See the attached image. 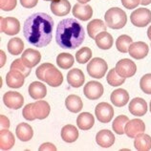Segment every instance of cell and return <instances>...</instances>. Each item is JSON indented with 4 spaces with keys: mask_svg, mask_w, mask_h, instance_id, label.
Masks as SVG:
<instances>
[{
    "mask_svg": "<svg viewBox=\"0 0 151 151\" xmlns=\"http://www.w3.org/2000/svg\"><path fill=\"white\" fill-rule=\"evenodd\" d=\"M54 20L49 14L35 13L26 19L23 35L31 45L38 48L46 47L53 37Z\"/></svg>",
    "mask_w": 151,
    "mask_h": 151,
    "instance_id": "obj_1",
    "label": "cell"
},
{
    "mask_svg": "<svg viewBox=\"0 0 151 151\" xmlns=\"http://www.w3.org/2000/svg\"><path fill=\"white\" fill-rule=\"evenodd\" d=\"M85 39L82 25L75 18H66L59 21L55 31V41L62 49L74 50L79 47Z\"/></svg>",
    "mask_w": 151,
    "mask_h": 151,
    "instance_id": "obj_2",
    "label": "cell"
},
{
    "mask_svg": "<svg viewBox=\"0 0 151 151\" xmlns=\"http://www.w3.org/2000/svg\"><path fill=\"white\" fill-rule=\"evenodd\" d=\"M104 19L105 23L109 28L114 30H119L125 26L127 22V15L124 10L115 7L106 11Z\"/></svg>",
    "mask_w": 151,
    "mask_h": 151,
    "instance_id": "obj_3",
    "label": "cell"
},
{
    "mask_svg": "<svg viewBox=\"0 0 151 151\" xmlns=\"http://www.w3.org/2000/svg\"><path fill=\"white\" fill-rule=\"evenodd\" d=\"M108 70V65L104 59L101 58H95L87 65V72L91 78H101L105 76V73Z\"/></svg>",
    "mask_w": 151,
    "mask_h": 151,
    "instance_id": "obj_4",
    "label": "cell"
},
{
    "mask_svg": "<svg viewBox=\"0 0 151 151\" xmlns=\"http://www.w3.org/2000/svg\"><path fill=\"white\" fill-rule=\"evenodd\" d=\"M130 21L136 27H145L151 22V11L145 8H139L130 14Z\"/></svg>",
    "mask_w": 151,
    "mask_h": 151,
    "instance_id": "obj_5",
    "label": "cell"
},
{
    "mask_svg": "<svg viewBox=\"0 0 151 151\" xmlns=\"http://www.w3.org/2000/svg\"><path fill=\"white\" fill-rule=\"evenodd\" d=\"M95 114L99 122L102 124H108L114 116V109L111 104L107 102H101L95 108Z\"/></svg>",
    "mask_w": 151,
    "mask_h": 151,
    "instance_id": "obj_6",
    "label": "cell"
},
{
    "mask_svg": "<svg viewBox=\"0 0 151 151\" xmlns=\"http://www.w3.org/2000/svg\"><path fill=\"white\" fill-rule=\"evenodd\" d=\"M115 68L119 75L125 78L133 77L137 72V66L135 62L128 58H122L119 60Z\"/></svg>",
    "mask_w": 151,
    "mask_h": 151,
    "instance_id": "obj_7",
    "label": "cell"
},
{
    "mask_svg": "<svg viewBox=\"0 0 151 151\" xmlns=\"http://www.w3.org/2000/svg\"><path fill=\"white\" fill-rule=\"evenodd\" d=\"M44 81L51 87H58L63 82V76L53 64L49 63L44 75Z\"/></svg>",
    "mask_w": 151,
    "mask_h": 151,
    "instance_id": "obj_8",
    "label": "cell"
},
{
    "mask_svg": "<svg viewBox=\"0 0 151 151\" xmlns=\"http://www.w3.org/2000/svg\"><path fill=\"white\" fill-rule=\"evenodd\" d=\"M1 32L8 35H17L20 31V23L14 17H0Z\"/></svg>",
    "mask_w": 151,
    "mask_h": 151,
    "instance_id": "obj_9",
    "label": "cell"
},
{
    "mask_svg": "<svg viewBox=\"0 0 151 151\" xmlns=\"http://www.w3.org/2000/svg\"><path fill=\"white\" fill-rule=\"evenodd\" d=\"M3 101L8 108L17 110L22 107L23 103H24V98L20 93L9 91L3 96Z\"/></svg>",
    "mask_w": 151,
    "mask_h": 151,
    "instance_id": "obj_10",
    "label": "cell"
},
{
    "mask_svg": "<svg viewBox=\"0 0 151 151\" xmlns=\"http://www.w3.org/2000/svg\"><path fill=\"white\" fill-rule=\"evenodd\" d=\"M83 93H84L85 97L91 101L98 100L103 95V86L101 83L98 81H89L84 86Z\"/></svg>",
    "mask_w": 151,
    "mask_h": 151,
    "instance_id": "obj_11",
    "label": "cell"
},
{
    "mask_svg": "<svg viewBox=\"0 0 151 151\" xmlns=\"http://www.w3.org/2000/svg\"><path fill=\"white\" fill-rule=\"evenodd\" d=\"M145 124L140 119H133L129 121L125 125L124 132L125 134L131 139L136 138L139 134L145 133Z\"/></svg>",
    "mask_w": 151,
    "mask_h": 151,
    "instance_id": "obj_12",
    "label": "cell"
},
{
    "mask_svg": "<svg viewBox=\"0 0 151 151\" xmlns=\"http://www.w3.org/2000/svg\"><path fill=\"white\" fill-rule=\"evenodd\" d=\"M149 47L145 42L137 41L133 42L129 47L128 53L131 58L135 59H142L148 55Z\"/></svg>",
    "mask_w": 151,
    "mask_h": 151,
    "instance_id": "obj_13",
    "label": "cell"
},
{
    "mask_svg": "<svg viewBox=\"0 0 151 151\" xmlns=\"http://www.w3.org/2000/svg\"><path fill=\"white\" fill-rule=\"evenodd\" d=\"M73 15L78 19H81L82 21H87L92 17L93 9L90 5L82 3L75 4L73 8Z\"/></svg>",
    "mask_w": 151,
    "mask_h": 151,
    "instance_id": "obj_14",
    "label": "cell"
},
{
    "mask_svg": "<svg viewBox=\"0 0 151 151\" xmlns=\"http://www.w3.org/2000/svg\"><path fill=\"white\" fill-rule=\"evenodd\" d=\"M51 11L57 17H64L70 13L71 4L68 0H52Z\"/></svg>",
    "mask_w": 151,
    "mask_h": 151,
    "instance_id": "obj_15",
    "label": "cell"
},
{
    "mask_svg": "<svg viewBox=\"0 0 151 151\" xmlns=\"http://www.w3.org/2000/svg\"><path fill=\"white\" fill-rule=\"evenodd\" d=\"M129 112L133 116L142 117L147 112V103L142 98H135L129 103Z\"/></svg>",
    "mask_w": 151,
    "mask_h": 151,
    "instance_id": "obj_16",
    "label": "cell"
},
{
    "mask_svg": "<svg viewBox=\"0 0 151 151\" xmlns=\"http://www.w3.org/2000/svg\"><path fill=\"white\" fill-rule=\"evenodd\" d=\"M24 81L25 76L17 70H10L6 76V83L11 88H20Z\"/></svg>",
    "mask_w": 151,
    "mask_h": 151,
    "instance_id": "obj_17",
    "label": "cell"
},
{
    "mask_svg": "<svg viewBox=\"0 0 151 151\" xmlns=\"http://www.w3.org/2000/svg\"><path fill=\"white\" fill-rule=\"evenodd\" d=\"M21 58L26 66H28L29 68H33L40 62L41 55L38 51L30 48L24 51V53L21 55Z\"/></svg>",
    "mask_w": 151,
    "mask_h": 151,
    "instance_id": "obj_18",
    "label": "cell"
},
{
    "mask_svg": "<svg viewBox=\"0 0 151 151\" xmlns=\"http://www.w3.org/2000/svg\"><path fill=\"white\" fill-rule=\"evenodd\" d=\"M96 142L98 145L101 146V147L108 148L112 146L115 142V136L110 130L103 129L99 131L96 136Z\"/></svg>",
    "mask_w": 151,
    "mask_h": 151,
    "instance_id": "obj_19",
    "label": "cell"
},
{
    "mask_svg": "<svg viewBox=\"0 0 151 151\" xmlns=\"http://www.w3.org/2000/svg\"><path fill=\"white\" fill-rule=\"evenodd\" d=\"M85 81V77L81 69L75 68L70 70L67 74V82L74 88H78L83 85Z\"/></svg>",
    "mask_w": 151,
    "mask_h": 151,
    "instance_id": "obj_20",
    "label": "cell"
},
{
    "mask_svg": "<svg viewBox=\"0 0 151 151\" xmlns=\"http://www.w3.org/2000/svg\"><path fill=\"white\" fill-rule=\"evenodd\" d=\"M110 100L116 107H124L128 103L129 94L124 89H117L113 91V93L111 94Z\"/></svg>",
    "mask_w": 151,
    "mask_h": 151,
    "instance_id": "obj_21",
    "label": "cell"
},
{
    "mask_svg": "<svg viewBox=\"0 0 151 151\" xmlns=\"http://www.w3.org/2000/svg\"><path fill=\"white\" fill-rule=\"evenodd\" d=\"M28 92L34 100H41L47 94V88L43 83L39 81H34L29 85Z\"/></svg>",
    "mask_w": 151,
    "mask_h": 151,
    "instance_id": "obj_22",
    "label": "cell"
},
{
    "mask_svg": "<svg viewBox=\"0 0 151 151\" xmlns=\"http://www.w3.org/2000/svg\"><path fill=\"white\" fill-rule=\"evenodd\" d=\"M33 110H34V114L35 118L38 119V120H44V119H46L49 116L51 108H50L49 103L47 101H38L34 102Z\"/></svg>",
    "mask_w": 151,
    "mask_h": 151,
    "instance_id": "obj_23",
    "label": "cell"
},
{
    "mask_svg": "<svg viewBox=\"0 0 151 151\" xmlns=\"http://www.w3.org/2000/svg\"><path fill=\"white\" fill-rule=\"evenodd\" d=\"M15 139L14 134L8 129H1L0 131V148L1 150H10L14 146Z\"/></svg>",
    "mask_w": 151,
    "mask_h": 151,
    "instance_id": "obj_24",
    "label": "cell"
},
{
    "mask_svg": "<svg viewBox=\"0 0 151 151\" xmlns=\"http://www.w3.org/2000/svg\"><path fill=\"white\" fill-rule=\"evenodd\" d=\"M134 147L138 151H148L151 149V137L147 134L141 133L136 136Z\"/></svg>",
    "mask_w": 151,
    "mask_h": 151,
    "instance_id": "obj_25",
    "label": "cell"
},
{
    "mask_svg": "<svg viewBox=\"0 0 151 151\" xmlns=\"http://www.w3.org/2000/svg\"><path fill=\"white\" fill-rule=\"evenodd\" d=\"M15 133H17V138L22 142L30 141L34 136V131L32 126L28 124H25V122H21L17 126Z\"/></svg>",
    "mask_w": 151,
    "mask_h": 151,
    "instance_id": "obj_26",
    "label": "cell"
},
{
    "mask_svg": "<svg viewBox=\"0 0 151 151\" xmlns=\"http://www.w3.org/2000/svg\"><path fill=\"white\" fill-rule=\"evenodd\" d=\"M106 31V25L101 19H94L90 21V23L87 25V32L91 38L95 39L97 35L101 33V32Z\"/></svg>",
    "mask_w": 151,
    "mask_h": 151,
    "instance_id": "obj_27",
    "label": "cell"
},
{
    "mask_svg": "<svg viewBox=\"0 0 151 151\" xmlns=\"http://www.w3.org/2000/svg\"><path fill=\"white\" fill-rule=\"evenodd\" d=\"M96 44L101 50H109L113 46V37L107 32H101L95 38Z\"/></svg>",
    "mask_w": 151,
    "mask_h": 151,
    "instance_id": "obj_28",
    "label": "cell"
},
{
    "mask_svg": "<svg viewBox=\"0 0 151 151\" xmlns=\"http://www.w3.org/2000/svg\"><path fill=\"white\" fill-rule=\"evenodd\" d=\"M95 124V119L92 114L88 112H83L79 114L77 119V124L79 129L81 130H89L92 128Z\"/></svg>",
    "mask_w": 151,
    "mask_h": 151,
    "instance_id": "obj_29",
    "label": "cell"
},
{
    "mask_svg": "<svg viewBox=\"0 0 151 151\" xmlns=\"http://www.w3.org/2000/svg\"><path fill=\"white\" fill-rule=\"evenodd\" d=\"M78 138V131L77 127L72 124H67L61 129V139L65 142H74Z\"/></svg>",
    "mask_w": 151,
    "mask_h": 151,
    "instance_id": "obj_30",
    "label": "cell"
},
{
    "mask_svg": "<svg viewBox=\"0 0 151 151\" xmlns=\"http://www.w3.org/2000/svg\"><path fill=\"white\" fill-rule=\"evenodd\" d=\"M66 108L72 113H78L81 111L83 107V103L81 99L77 95H70L65 100Z\"/></svg>",
    "mask_w": 151,
    "mask_h": 151,
    "instance_id": "obj_31",
    "label": "cell"
},
{
    "mask_svg": "<svg viewBox=\"0 0 151 151\" xmlns=\"http://www.w3.org/2000/svg\"><path fill=\"white\" fill-rule=\"evenodd\" d=\"M24 49V42L19 37H13L8 42V51L13 55H18Z\"/></svg>",
    "mask_w": 151,
    "mask_h": 151,
    "instance_id": "obj_32",
    "label": "cell"
},
{
    "mask_svg": "<svg viewBox=\"0 0 151 151\" xmlns=\"http://www.w3.org/2000/svg\"><path fill=\"white\" fill-rule=\"evenodd\" d=\"M133 43V39L127 35H120L116 40V47L119 52L122 54L128 53L129 47Z\"/></svg>",
    "mask_w": 151,
    "mask_h": 151,
    "instance_id": "obj_33",
    "label": "cell"
},
{
    "mask_svg": "<svg viewBox=\"0 0 151 151\" xmlns=\"http://www.w3.org/2000/svg\"><path fill=\"white\" fill-rule=\"evenodd\" d=\"M74 57L68 53H61L57 57V63L61 69H70L74 65Z\"/></svg>",
    "mask_w": 151,
    "mask_h": 151,
    "instance_id": "obj_34",
    "label": "cell"
},
{
    "mask_svg": "<svg viewBox=\"0 0 151 151\" xmlns=\"http://www.w3.org/2000/svg\"><path fill=\"white\" fill-rule=\"evenodd\" d=\"M129 122V119L127 116L124 115H121V116H118L116 119L114 120L113 124H112V128L113 131H115L118 135H122L124 134V129H125V125L127 122Z\"/></svg>",
    "mask_w": 151,
    "mask_h": 151,
    "instance_id": "obj_35",
    "label": "cell"
},
{
    "mask_svg": "<svg viewBox=\"0 0 151 151\" xmlns=\"http://www.w3.org/2000/svg\"><path fill=\"white\" fill-rule=\"evenodd\" d=\"M106 81H107V82H108L109 85L117 87V86H120L122 84H124V81H125V78L119 75L116 71V68H113L109 71L108 74H107Z\"/></svg>",
    "mask_w": 151,
    "mask_h": 151,
    "instance_id": "obj_36",
    "label": "cell"
},
{
    "mask_svg": "<svg viewBox=\"0 0 151 151\" xmlns=\"http://www.w3.org/2000/svg\"><path fill=\"white\" fill-rule=\"evenodd\" d=\"M91 58H92V51L88 47H82L76 54V60L79 64H84V63L88 62Z\"/></svg>",
    "mask_w": 151,
    "mask_h": 151,
    "instance_id": "obj_37",
    "label": "cell"
},
{
    "mask_svg": "<svg viewBox=\"0 0 151 151\" xmlns=\"http://www.w3.org/2000/svg\"><path fill=\"white\" fill-rule=\"evenodd\" d=\"M10 70H17L19 71L20 73H22L25 76V78L28 77L31 74V68H29L28 66H26L23 62L22 58H17L11 64V69Z\"/></svg>",
    "mask_w": 151,
    "mask_h": 151,
    "instance_id": "obj_38",
    "label": "cell"
},
{
    "mask_svg": "<svg viewBox=\"0 0 151 151\" xmlns=\"http://www.w3.org/2000/svg\"><path fill=\"white\" fill-rule=\"evenodd\" d=\"M140 87L144 93L151 95V74H146L144 77H142L140 81Z\"/></svg>",
    "mask_w": 151,
    "mask_h": 151,
    "instance_id": "obj_39",
    "label": "cell"
},
{
    "mask_svg": "<svg viewBox=\"0 0 151 151\" xmlns=\"http://www.w3.org/2000/svg\"><path fill=\"white\" fill-rule=\"evenodd\" d=\"M33 105H34V103H29V104H27L24 108H23V111H22L23 117L28 121H35V119H37L34 114Z\"/></svg>",
    "mask_w": 151,
    "mask_h": 151,
    "instance_id": "obj_40",
    "label": "cell"
},
{
    "mask_svg": "<svg viewBox=\"0 0 151 151\" xmlns=\"http://www.w3.org/2000/svg\"><path fill=\"white\" fill-rule=\"evenodd\" d=\"M17 0H0V8L3 11L10 12L17 7Z\"/></svg>",
    "mask_w": 151,
    "mask_h": 151,
    "instance_id": "obj_41",
    "label": "cell"
},
{
    "mask_svg": "<svg viewBox=\"0 0 151 151\" xmlns=\"http://www.w3.org/2000/svg\"><path fill=\"white\" fill-rule=\"evenodd\" d=\"M122 6L128 10H133L141 4V0H122Z\"/></svg>",
    "mask_w": 151,
    "mask_h": 151,
    "instance_id": "obj_42",
    "label": "cell"
},
{
    "mask_svg": "<svg viewBox=\"0 0 151 151\" xmlns=\"http://www.w3.org/2000/svg\"><path fill=\"white\" fill-rule=\"evenodd\" d=\"M38 3V0H20V4L27 9H32L37 6V4Z\"/></svg>",
    "mask_w": 151,
    "mask_h": 151,
    "instance_id": "obj_43",
    "label": "cell"
},
{
    "mask_svg": "<svg viewBox=\"0 0 151 151\" xmlns=\"http://www.w3.org/2000/svg\"><path fill=\"white\" fill-rule=\"evenodd\" d=\"M39 151H45V150H48V151H55L57 150V147L51 144V142H45V144L41 145L39 146L38 148Z\"/></svg>",
    "mask_w": 151,
    "mask_h": 151,
    "instance_id": "obj_44",
    "label": "cell"
},
{
    "mask_svg": "<svg viewBox=\"0 0 151 151\" xmlns=\"http://www.w3.org/2000/svg\"><path fill=\"white\" fill-rule=\"evenodd\" d=\"M0 122H1V129H9L10 121L6 116L1 115V116H0Z\"/></svg>",
    "mask_w": 151,
    "mask_h": 151,
    "instance_id": "obj_45",
    "label": "cell"
},
{
    "mask_svg": "<svg viewBox=\"0 0 151 151\" xmlns=\"http://www.w3.org/2000/svg\"><path fill=\"white\" fill-rule=\"evenodd\" d=\"M0 55H1V63H0V67H3L6 62V55L3 51H0Z\"/></svg>",
    "mask_w": 151,
    "mask_h": 151,
    "instance_id": "obj_46",
    "label": "cell"
},
{
    "mask_svg": "<svg viewBox=\"0 0 151 151\" xmlns=\"http://www.w3.org/2000/svg\"><path fill=\"white\" fill-rule=\"evenodd\" d=\"M151 3V0H141V4L142 6H147Z\"/></svg>",
    "mask_w": 151,
    "mask_h": 151,
    "instance_id": "obj_47",
    "label": "cell"
},
{
    "mask_svg": "<svg viewBox=\"0 0 151 151\" xmlns=\"http://www.w3.org/2000/svg\"><path fill=\"white\" fill-rule=\"evenodd\" d=\"M147 37H148V38L151 40V26L148 28V30H147Z\"/></svg>",
    "mask_w": 151,
    "mask_h": 151,
    "instance_id": "obj_48",
    "label": "cell"
},
{
    "mask_svg": "<svg viewBox=\"0 0 151 151\" xmlns=\"http://www.w3.org/2000/svg\"><path fill=\"white\" fill-rule=\"evenodd\" d=\"M77 1H78V3H82V4H85L87 2H89L90 0H77Z\"/></svg>",
    "mask_w": 151,
    "mask_h": 151,
    "instance_id": "obj_49",
    "label": "cell"
},
{
    "mask_svg": "<svg viewBox=\"0 0 151 151\" xmlns=\"http://www.w3.org/2000/svg\"><path fill=\"white\" fill-rule=\"evenodd\" d=\"M149 110H150V113H151V101H150V104H149Z\"/></svg>",
    "mask_w": 151,
    "mask_h": 151,
    "instance_id": "obj_50",
    "label": "cell"
},
{
    "mask_svg": "<svg viewBox=\"0 0 151 151\" xmlns=\"http://www.w3.org/2000/svg\"><path fill=\"white\" fill-rule=\"evenodd\" d=\"M44 1H52V0H44Z\"/></svg>",
    "mask_w": 151,
    "mask_h": 151,
    "instance_id": "obj_51",
    "label": "cell"
},
{
    "mask_svg": "<svg viewBox=\"0 0 151 151\" xmlns=\"http://www.w3.org/2000/svg\"><path fill=\"white\" fill-rule=\"evenodd\" d=\"M150 41H151V40H150Z\"/></svg>",
    "mask_w": 151,
    "mask_h": 151,
    "instance_id": "obj_52",
    "label": "cell"
}]
</instances>
